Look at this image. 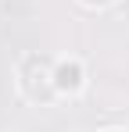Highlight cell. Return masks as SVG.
<instances>
[{
  "mask_svg": "<svg viewBox=\"0 0 129 132\" xmlns=\"http://www.w3.org/2000/svg\"><path fill=\"white\" fill-rule=\"evenodd\" d=\"M18 82H22V93H25V100H32V104H50V100L58 96L54 71H50V61H47L43 54H29V57L22 61Z\"/></svg>",
  "mask_w": 129,
  "mask_h": 132,
  "instance_id": "6da1fadb",
  "label": "cell"
},
{
  "mask_svg": "<svg viewBox=\"0 0 129 132\" xmlns=\"http://www.w3.org/2000/svg\"><path fill=\"white\" fill-rule=\"evenodd\" d=\"M54 82H58V93H79L83 89V64L79 61H61L54 68Z\"/></svg>",
  "mask_w": 129,
  "mask_h": 132,
  "instance_id": "7a4b0ae2",
  "label": "cell"
},
{
  "mask_svg": "<svg viewBox=\"0 0 129 132\" xmlns=\"http://www.w3.org/2000/svg\"><path fill=\"white\" fill-rule=\"evenodd\" d=\"M86 7H108V4H115V0H83Z\"/></svg>",
  "mask_w": 129,
  "mask_h": 132,
  "instance_id": "3957f363",
  "label": "cell"
},
{
  "mask_svg": "<svg viewBox=\"0 0 129 132\" xmlns=\"http://www.w3.org/2000/svg\"><path fill=\"white\" fill-rule=\"evenodd\" d=\"M108 132H129V129H108Z\"/></svg>",
  "mask_w": 129,
  "mask_h": 132,
  "instance_id": "277c9868",
  "label": "cell"
}]
</instances>
